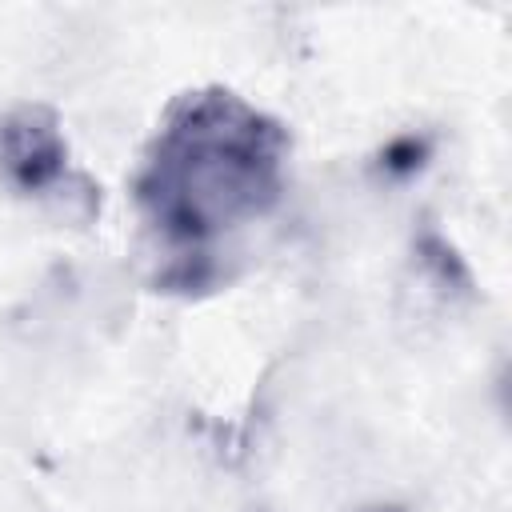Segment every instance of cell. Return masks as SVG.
I'll list each match as a JSON object with an SVG mask.
<instances>
[{
    "label": "cell",
    "mask_w": 512,
    "mask_h": 512,
    "mask_svg": "<svg viewBox=\"0 0 512 512\" xmlns=\"http://www.w3.org/2000/svg\"><path fill=\"white\" fill-rule=\"evenodd\" d=\"M272 132L244 108L200 104L180 128L164 136V152L152 160L144 200L156 228L180 240H208L220 228H236L244 216H260L276 196Z\"/></svg>",
    "instance_id": "1"
},
{
    "label": "cell",
    "mask_w": 512,
    "mask_h": 512,
    "mask_svg": "<svg viewBox=\"0 0 512 512\" xmlns=\"http://www.w3.org/2000/svg\"><path fill=\"white\" fill-rule=\"evenodd\" d=\"M0 140H4L0 144V164L12 176H20L24 184H40L48 172H56V156H60L56 136H52V128L32 124V116H24L20 124H8L0 132Z\"/></svg>",
    "instance_id": "2"
}]
</instances>
